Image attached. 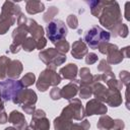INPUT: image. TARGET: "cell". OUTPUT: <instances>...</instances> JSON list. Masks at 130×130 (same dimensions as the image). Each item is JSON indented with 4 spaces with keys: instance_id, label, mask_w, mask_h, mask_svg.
Segmentation results:
<instances>
[{
    "instance_id": "cell-1",
    "label": "cell",
    "mask_w": 130,
    "mask_h": 130,
    "mask_svg": "<svg viewBox=\"0 0 130 130\" xmlns=\"http://www.w3.org/2000/svg\"><path fill=\"white\" fill-rule=\"evenodd\" d=\"M100 24L106 29L112 30L117 25L122 23V13L120 5L117 1H106L105 6L99 16Z\"/></svg>"
},
{
    "instance_id": "cell-2",
    "label": "cell",
    "mask_w": 130,
    "mask_h": 130,
    "mask_svg": "<svg viewBox=\"0 0 130 130\" xmlns=\"http://www.w3.org/2000/svg\"><path fill=\"white\" fill-rule=\"evenodd\" d=\"M27 17L21 12L19 14V16L16 19L17 22V26L16 28L13 29L12 31V43L9 46V52L12 54H16L20 51L21 49V45L23 43V41L28 37V31L27 28L25 26V21H26Z\"/></svg>"
},
{
    "instance_id": "cell-3",
    "label": "cell",
    "mask_w": 130,
    "mask_h": 130,
    "mask_svg": "<svg viewBox=\"0 0 130 130\" xmlns=\"http://www.w3.org/2000/svg\"><path fill=\"white\" fill-rule=\"evenodd\" d=\"M110 39H111V35L109 31H107L106 29H104L99 25H93L84 34L83 42L90 49L96 50L101 44L109 42Z\"/></svg>"
},
{
    "instance_id": "cell-4",
    "label": "cell",
    "mask_w": 130,
    "mask_h": 130,
    "mask_svg": "<svg viewBox=\"0 0 130 130\" xmlns=\"http://www.w3.org/2000/svg\"><path fill=\"white\" fill-rule=\"evenodd\" d=\"M61 81L62 77L56 72V70L46 68L40 73L38 80H36V86L40 91L45 92L50 86H58Z\"/></svg>"
},
{
    "instance_id": "cell-5",
    "label": "cell",
    "mask_w": 130,
    "mask_h": 130,
    "mask_svg": "<svg viewBox=\"0 0 130 130\" xmlns=\"http://www.w3.org/2000/svg\"><path fill=\"white\" fill-rule=\"evenodd\" d=\"M39 59L47 65V68L55 70L58 66L62 65L66 61V55L60 53L55 48H48L40 51Z\"/></svg>"
},
{
    "instance_id": "cell-6",
    "label": "cell",
    "mask_w": 130,
    "mask_h": 130,
    "mask_svg": "<svg viewBox=\"0 0 130 130\" xmlns=\"http://www.w3.org/2000/svg\"><path fill=\"white\" fill-rule=\"evenodd\" d=\"M46 35L49 41L53 44L56 42L66 39V36L68 34L67 26L65 22L61 19H54L51 22H49L46 26Z\"/></svg>"
},
{
    "instance_id": "cell-7",
    "label": "cell",
    "mask_w": 130,
    "mask_h": 130,
    "mask_svg": "<svg viewBox=\"0 0 130 130\" xmlns=\"http://www.w3.org/2000/svg\"><path fill=\"white\" fill-rule=\"evenodd\" d=\"M62 117L69 119V120H76L81 121L85 117V111L84 107L81 104V101L79 99H72L69 101V104L62 110L61 115Z\"/></svg>"
},
{
    "instance_id": "cell-8",
    "label": "cell",
    "mask_w": 130,
    "mask_h": 130,
    "mask_svg": "<svg viewBox=\"0 0 130 130\" xmlns=\"http://www.w3.org/2000/svg\"><path fill=\"white\" fill-rule=\"evenodd\" d=\"M22 88L19 80L7 78L0 81V91L3 102H12Z\"/></svg>"
},
{
    "instance_id": "cell-9",
    "label": "cell",
    "mask_w": 130,
    "mask_h": 130,
    "mask_svg": "<svg viewBox=\"0 0 130 130\" xmlns=\"http://www.w3.org/2000/svg\"><path fill=\"white\" fill-rule=\"evenodd\" d=\"M20 13H21V8L18 4L12 1H5L1 7L0 19L15 23Z\"/></svg>"
},
{
    "instance_id": "cell-10",
    "label": "cell",
    "mask_w": 130,
    "mask_h": 130,
    "mask_svg": "<svg viewBox=\"0 0 130 130\" xmlns=\"http://www.w3.org/2000/svg\"><path fill=\"white\" fill-rule=\"evenodd\" d=\"M29 126L32 130H50V121L46 117V112L37 109L32 114Z\"/></svg>"
},
{
    "instance_id": "cell-11",
    "label": "cell",
    "mask_w": 130,
    "mask_h": 130,
    "mask_svg": "<svg viewBox=\"0 0 130 130\" xmlns=\"http://www.w3.org/2000/svg\"><path fill=\"white\" fill-rule=\"evenodd\" d=\"M38 101L37 93L30 88H22L16 98L12 101L14 105H36Z\"/></svg>"
},
{
    "instance_id": "cell-12",
    "label": "cell",
    "mask_w": 130,
    "mask_h": 130,
    "mask_svg": "<svg viewBox=\"0 0 130 130\" xmlns=\"http://www.w3.org/2000/svg\"><path fill=\"white\" fill-rule=\"evenodd\" d=\"M85 111V116H92V115H106L108 112V107L106 104L95 100L91 99L89 100L84 108Z\"/></svg>"
},
{
    "instance_id": "cell-13",
    "label": "cell",
    "mask_w": 130,
    "mask_h": 130,
    "mask_svg": "<svg viewBox=\"0 0 130 130\" xmlns=\"http://www.w3.org/2000/svg\"><path fill=\"white\" fill-rule=\"evenodd\" d=\"M25 26L27 28L28 34L30 35V37L32 39H35L36 42L39 41L40 39L44 38V35H45L44 27L42 25H40L35 19L27 18L26 21H25Z\"/></svg>"
},
{
    "instance_id": "cell-14",
    "label": "cell",
    "mask_w": 130,
    "mask_h": 130,
    "mask_svg": "<svg viewBox=\"0 0 130 130\" xmlns=\"http://www.w3.org/2000/svg\"><path fill=\"white\" fill-rule=\"evenodd\" d=\"M8 122L11 123L16 130H24L27 126L24 115L16 110H13L10 112L8 116Z\"/></svg>"
},
{
    "instance_id": "cell-15",
    "label": "cell",
    "mask_w": 130,
    "mask_h": 130,
    "mask_svg": "<svg viewBox=\"0 0 130 130\" xmlns=\"http://www.w3.org/2000/svg\"><path fill=\"white\" fill-rule=\"evenodd\" d=\"M78 86H79V80L78 79L71 80L68 84L64 85L61 88V98L68 100V101L74 99V96L78 93Z\"/></svg>"
},
{
    "instance_id": "cell-16",
    "label": "cell",
    "mask_w": 130,
    "mask_h": 130,
    "mask_svg": "<svg viewBox=\"0 0 130 130\" xmlns=\"http://www.w3.org/2000/svg\"><path fill=\"white\" fill-rule=\"evenodd\" d=\"M87 53H88V47L86 46V44L83 42L82 39H79L72 44L71 55L73 58L78 59V60L82 59L86 56Z\"/></svg>"
},
{
    "instance_id": "cell-17",
    "label": "cell",
    "mask_w": 130,
    "mask_h": 130,
    "mask_svg": "<svg viewBox=\"0 0 130 130\" xmlns=\"http://www.w3.org/2000/svg\"><path fill=\"white\" fill-rule=\"evenodd\" d=\"M123 103V98L120 90L117 89H110L108 88V94L105 101V104H107L110 107L117 108Z\"/></svg>"
},
{
    "instance_id": "cell-18",
    "label": "cell",
    "mask_w": 130,
    "mask_h": 130,
    "mask_svg": "<svg viewBox=\"0 0 130 130\" xmlns=\"http://www.w3.org/2000/svg\"><path fill=\"white\" fill-rule=\"evenodd\" d=\"M22 70H23V66L19 60H11L7 68L6 76H8V78L10 79L16 80L22 73Z\"/></svg>"
},
{
    "instance_id": "cell-19",
    "label": "cell",
    "mask_w": 130,
    "mask_h": 130,
    "mask_svg": "<svg viewBox=\"0 0 130 130\" xmlns=\"http://www.w3.org/2000/svg\"><path fill=\"white\" fill-rule=\"evenodd\" d=\"M78 73V67L74 63H69L65 65L64 67H61L59 70V74L62 78L68 79V80H74L76 79Z\"/></svg>"
},
{
    "instance_id": "cell-20",
    "label": "cell",
    "mask_w": 130,
    "mask_h": 130,
    "mask_svg": "<svg viewBox=\"0 0 130 130\" xmlns=\"http://www.w3.org/2000/svg\"><path fill=\"white\" fill-rule=\"evenodd\" d=\"M45 5L41 1H36V0H28L25 2V10L28 14L34 15L37 13H41L45 11Z\"/></svg>"
},
{
    "instance_id": "cell-21",
    "label": "cell",
    "mask_w": 130,
    "mask_h": 130,
    "mask_svg": "<svg viewBox=\"0 0 130 130\" xmlns=\"http://www.w3.org/2000/svg\"><path fill=\"white\" fill-rule=\"evenodd\" d=\"M92 94L94 95L95 100L105 104V101L108 94V87H106V85H104L103 83L98 82L92 85Z\"/></svg>"
},
{
    "instance_id": "cell-22",
    "label": "cell",
    "mask_w": 130,
    "mask_h": 130,
    "mask_svg": "<svg viewBox=\"0 0 130 130\" xmlns=\"http://www.w3.org/2000/svg\"><path fill=\"white\" fill-rule=\"evenodd\" d=\"M123 59H124V57H123L120 49L117 47L107 54V60L106 61L110 65H117V64L121 63L123 61Z\"/></svg>"
},
{
    "instance_id": "cell-23",
    "label": "cell",
    "mask_w": 130,
    "mask_h": 130,
    "mask_svg": "<svg viewBox=\"0 0 130 130\" xmlns=\"http://www.w3.org/2000/svg\"><path fill=\"white\" fill-rule=\"evenodd\" d=\"M114 125V119L108 115H102L98 121L96 127L99 130H111Z\"/></svg>"
},
{
    "instance_id": "cell-24",
    "label": "cell",
    "mask_w": 130,
    "mask_h": 130,
    "mask_svg": "<svg viewBox=\"0 0 130 130\" xmlns=\"http://www.w3.org/2000/svg\"><path fill=\"white\" fill-rule=\"evenodd\" d=\"M105 3H106V1H100V0H98V1H96V0L87 1V4H88L89 9H90V13H91L94 17L99 18L100 14H101V12H102L104 6H105Z\"/></svg>"
},
{
    "instance_id": "cell-25",
    "label": "cell",
    "mask_w": 130,
    "mask_h": 130,
    "mask_svg": "<svg viewBox=\"0 0 130 130\" xmlns=\"http://www.w3.org/2000/svg\"><path fill=\"white\" fill-rule=\"evenodd\" d=\"M79 77L80 83H85V84H89L92 86V74L89 70V68L87 67H82L79 70Z\"/></svg>"
},
{
    "instance_id": "cell-26",
    "label": "cell",
    "mask_w": 130,
    "mask_h": 130,
    "mask_svg": "<svg viewBox=\"0 0 130 130\" xmlns=\"http://www.w3.org/2000/svg\"><path fill=\"white\" fill-rule=\"evenodd\" d=\"M72 122V120H69V119H66L62 116H58L57 118L54 119V122H53V125H54V129L55 130H65Z\"/></svg>"
},
{
    "instance_id": "cell-27",
    "label": "cell",
    "mask_w": 130,
    "mask_h": 130,
    "mask_svg": "<svg viewBox=\"0 0 130 130\" xmlns=\"http://www.w3.org/2000/svg\"><path fill=\"white\" fill-rule=\"evenodd\" d=\"M128 26L127 24L125 23H121L119 25H117L115 28H113L111 31H110V35L113 36V37H121V38H126L128 36Z\"/></svg>"
},
{
    "instance_id": "cell-28",
    "label": "cell",
    "mask_w": 130,
    "mask_h": 130,
    "mask_svg": "<svg viewBox=\"0 0 130 130\" xmlns=\"http://www.w3.org/2000/svg\"><path fill=\"white\" fill-rule=\"evenodd\" d=\"M98 70L103 72V74H106L109 78H116L115 77V74L113 73L112 71V68H111V65L108 64V62L106 61V59H102L98 65Z\"/></svg>"
},
{
    "instance_id": "cell-29",
    "label": "cell",
    "mask_w": 130,
    "mask_h": 130,
    "mask_svg": "<svg viewBox=\"0 0 130 130\" xmlns=\"http://www.w3.org/2000/svg\"><path fill=\"white\" fill-rule=\"evenodd\" d=\"M78 94L79 98L86 100L88 98H90L92 95V86L89 84H85V83H80L79 82V86H78Z\"/></svg>"
},
{
    "instance_id": "cell-30",
    "label": "cell",
    "mask_w": 130,
    "mask_h": 130,
    "mask_svg": "<svg viewBox=\"0 0 130 130\" xmlns=\"http://www.w3.org/2000/svg\"><path fill=\"white\" fill-rule=\"evenodd\" d=\"M19 82L23 88H27L34 83H36V75L32 72H27L26 74H24V76L20 78Z\"/></svg>"
},
{
    "instance_id": "cell-31",
    "label": "cell",
    "mask_w": 130,
    "mask_h": 130,
    "mask_svg": "<svg viewBox=\"0 0 130 130\" xmlns=\"http://www.w3.org/2000/svg\"><path fill=\"white\" fill-rule=\"evenodd\" d=\"M11 59L6 56H0V79L6 78V72Z\"/></svg>"
},
{
    "instance_id": "cell-32",
    "label": "cell",
    "mask_w": 130,
    "mask_h": 130,
    "mask_svg": "<svg viewBox=\"0 0 130 130\" xmlns=\"http://www.w3.org/2000/svg\"><path fill=\"white\" fill-rule=\"evenodd\" d=\"M90 128V123L88 120L83 119L80 123H71L65 130H88Z\"/></svg>"
},
{
    "instance_id": "cell-33",
    "label": "cell",
    "mask_w": 130,
    "mask_h": 130,
    "mask_svg": "<svg viewBox=\"0 0 130 130\" xmlns=\"http://www.w3.org/2000/svg\"><path fill=\"white\" fill-rule=\"evenodd\" d=\"M58 13H59L58 7H56V6H50V7L47 9V11L45 12V14H44V16H43V19H44L45 22L49 23V22H51L52 20H54V17H55Z\"/></svg>"
},
{
    "instance_id": "cell-34",
    "label": "cell",
    "mask_w": 130,
    "mask_h": 130,
    "mask_svg": "<svg viewBox=\"0 0 130 130\" xmlns=\"http://www.w3.org/2000/svg\"><path fill=\"white\" fill-rule=\"evenodd\" d=\"M21 49L24 50L25 52H32L34 50H36L37 49V44H36L35 39H32L31 37H27L23 41V43L21 45Z\"/></svg>"
},
{
    "instance_id": "cell-35",
    "label": "cell",
    "mask_w": 130,
    "mask_h": 130,
    "mask_svg": "<svg viewBox=\"0 0 130 130\" xmlns=\"http://www.w3.org/2000/svg\"><path fill=\"white\" fill-rule=\"evenodd\" d=\"M54 45H55V49H56L57 51H59L60 53L65 54V55H66V53H67V52L69 51V49H70V44L66 41V39L60 40V41L56 42Z\"/></svg>"
},
{
    "instance_id": "cell-36",
    "label": "cell",
    "mask_w": 130,
    "mask_h": 130,
    "mask_svg": "<svg viewBox=\"0 0 130 130\" xmlns=\"http://www.w3.org/2000/svg\"><path fill=\"white\" fill-rule=\"evenodd\" d=\"M117 47H118L117 45L112 44V43H110V42H107V43L101 44V45L98 47V50H99L100 53H102V54H104V55H107L110 51H112L113 49H115V48H117Z\"/></svg>"
},
{
    "instance_id": "cell-37",
    "label": "cell",
    "mask_w": 130,
    "mask_h": 130,
    "mask_svg": "<svg viewBox=\"0 0 130 130\" xmlns=\"http://www.w3.org/2000/svg\"><path fill=\"white\" fill-rule=\"evenodd\" d=\"M106 83H107V87L110 88V89H117V90L121 91V89L123 87L122 82L120 80L116 79V78H110L106 81Z\"/></svg>"
},
{
    "instance_id": "cell-38",
    "label": "cell",
    "mask_w": 130,
    "mask_h": 130,
    "mask_svg": "<svg viewBox=\"0 0 130 130\" xmlns=\"http://www.w3.org/2000/svg\"><path fill=\"white\" fill-rule=\"evenodd\" d=\"M66 23L70 28L76 29L78 27V18H77V16L75 14H69L66 18Z\"/></svg>"
},
{
    "instance_id": "cell-39",
    "label": "cell",
    "mask_w": 130,
    "mask_h": 130,
    "mask_svg": "<svg viewBox=\"0 0 130 130\" xmlns=\"http://www.w3.org/2000/svg\"><path fill=\"white\" fill-rule=\"evenodd\" d=\"M119 77H120V81L122 82V84L128 87L129 81H130V73L127 70H122L119 73Z\"/></svg>"
},
{
    "instance_id": "cell-40",
    "label": "cell",
    "mask_w": 130,
    "mask_h": 130,
    "mask_svg": "<svg viewBox=\"0 0 130 130\" xmlns=\"http://www.w3.org/2000/svg\"><path fill=\"white\" fill-rule=\"evenodd\" d=\"M14 23L10 22V21H7V20H1L0 19V35H5L8 29L13 25Z\"/></svg>"
},
{
    "instance_id": "cell-41",
    "label": "cell",
    "mask_w": 130,
    "mask_h": 130,
    "mask_svg": "<svg viewBox=\"0 0 130 130\" xmlns=\"http://www.w3.org/2000/svg\"><path fill=\"white\" fill-rule=\"evenodd\" d=\"M50 98L53 101H58L61 98V88H59L58 86H54L51 90H50Z\"/></svg>"
},
{
    "instance_id": "cell-42",
    "label": "cell",
    "mask_w": 130,
    "mask_h": 130,
    "mask_svg": "<svg viewBox=\"0 0 130 130\" xmlns=\"http://www.w3.org/2000/svg\"><path fill=\"white\" fill-rule=\"evenodd\" d=\"M85 58V63L87 64V65H91V64H94L98 60H99V57H98V55L96 54H94V53H87L86 54V56L84 57Z\"/></svg>"
},
{
    "instance_id": "cell-43",
    "label": "cell",
    "mask_w": 130,
    "mask_h": 130,
    "mask_svg": "<svg viewBox=\"0 0 130 130\" xmlns=\"http://www.w3.org/2000/svg\"><path fill=\"white\" fill-rule=\"evenodd\" d=\"M20 107H21L22 111H23L25 114H27V115H32L34 112L37 110L35 105H26V104H25V105H21Z\"/></svg>"
},
{
    "instance_id": "cell-44",
    "label": "cell",
    "mask_w": 130,
    "mask_h": 130,
    "mask_svg": "<svg viewBox=\"0 0 130 130\" xmlns=\"http://www.w3.org/2000/svg\"><path fill=\"white\" fill-rule=\"evenodd\" d=\"M125 127L124 121L121 119H114V125L111 130H123Z\"/></svg>"
},
{
    "instance_id": "cell-45",
    "label": "cell",
    "mask_w": 130,
    "mask_h": 130,
    "mask_svg": "<svg viewBox=\"0 0 130 130\" xmlns=\"http://www.w3.org/2000/svg\"><path fill=\"white\" fill-rule=\"evenodd\" d=\"M8 121V116L5 112L4 105H0V124H5Z\"/></svg>"
},
{
    "instance_id": "cell-46",
    "label": "cell",
    "mask_w": 130,
    "mask_h": 130,
    "mask_svg": "<svg viewBox=\"0 0 130 130\" xmlns=\"http://www.w3.org/2000/svg\"><path fill=\"white\" fill-rule=\"evenodd\" d=\"M36 44H37V49L40 50V51H42L46 47V45H47V39L44 37V38L40 39L39 41H37Z\"/></svg>"
},
{
    "instance_id": "cell-47",
    "label": "cell",
    "mask_w": 130,
    "mask_h": 130,
    "mask_svg": "<svg viewBox=\"0 0 130 130\" xmlns=\"http://www.w3.org/2000/svg\"><path fill=\"white\" fill-rule=\"evenodd\" d=\"M129 6H130V2H126L125 3V18L126 20H130V14H129Z\"/></svg>"
},
{
    "instance_id": "cell-48",
    "label": "cell",
    "mask_w": 130,
    "mask_h": 130,
    "mask_svg": "<svg viewBox=\"0 0 130 130\" xmlns=\"http://www.w3.org/2000/svg\"><path fill=\"white\" fill-rule=\"evenodd\" d=\"M129 49H130L129 46H126V47H124V48H122L120 50L124 58H129Z\"/></svg>"
},
{
    "instance_id": "cell-49",
    "label": "cell",
    "mask_w": 130,
    "mask_h": 130,
    "mask_svg": "<svg viewBox=\"0 0 130 130\" xmlns=\"http://www.w3.org/2000/svg\"><path fill=\"white\" fill-rule=\"evenodd\" d=\"M0 105H4V102H3L2 96H1V91H0Z\"/></svg>"
},
{
    "instance_id": "cell-50",
    "label": "cell",
    "mask_w": 130,
    "mask_h": 130,
    "mask_svg": "<svg viewBox=\"0 0 130 130\" xmlns=\"http://www.w3.org/2000/svg\"><path fill=\"white\" fill-rule=\"evenodd\" d=\"M4 130H16L14 127H7V128H5Z\"/></svg>"
},
{
    "instance_id": "cell-51",
    "label": "cell",
    "mask_w": 130,
    "mask_h": 130,
    "mask_svg": "<svg viewBox=\"0 0 130 130\" xmlns=\"http://www.w3.org/2000/svg\"><path fill=\"white\" fill-rule=\"evenodd\" d=\"M24 130H32V129H31V127H30L29 125H27V126H26V128H25Z\"/></svg>"
}]
</instances>
